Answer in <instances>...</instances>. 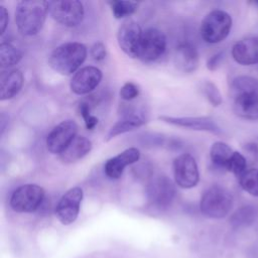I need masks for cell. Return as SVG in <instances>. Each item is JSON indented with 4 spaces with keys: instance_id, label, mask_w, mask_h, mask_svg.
<instances>
[{
    "instance_id": "6da1fadb",
    "label": "cell",
    "mask_w": 258,
    "mask_h": 258,
    "mask_svg": "<svg viewBox=\"0 0 258 258\" xmlns=\"http://www.w3.org/2000/svg\"><path fill=\"white\" fill-rule=\"evenodd\" d=\"M230 95L233 110L242 119L258 120V79L250 76H238L232 80Z\"/></svg>"
},
{
    "instance_id": "7a4b0ae2",
    "label": "cell",
    "mask_w": 258,
    "mask_h": 258,
    "mask_svg": "<svg viewBox=\"0 0 258 258\" xmlns=\"http://www.w3.org/2000/svg\"><path fill=\"white\" fill-rule=\"evenodd\" d=\"M48 13V1L22 0L17 3L15 23L24 36L37 34L43 27Z\"/></svg>"
},
{
    "instance_id": "3957f363",
    "label": "cell",
    "mask_w": 258,
    "mask_h": 258,
    "mask_svg": "<svg viewBox=\"0 0 258 258\" xmlns=\"http://www.w3.org/2000/svg\"><path fill=\"white\" fill-rule=\"evenodd\" d=\"M88 55L87 46L81 42H66L55 47L49 55V67L59 75L77 73Z\"/></svg>"
},
{
    "instance_id": "277c9868",
    "label": "cell",
    "mask_w": 258,
    "mask_h": 258,
    "mask_svg": "<svg viewBox=\"0 0 258 258\" xmlns=\"http://www.w3.org/2000/svg\"><path fill=\"white\" fill-rule=\"evenodd\" d=\"M234 199L229 189L226 187L214 184L208 187L200 202V209L204 216L211 219L225 218L233 207Z\"/></svg>"
},
{
    "instance_id": "5b68a950",
    "label": "cell",
    "mask_w": 258,
    "mask_h": 258,
    "mask_svg": "<svg viewBox=\"0 0 258 258\" xmlns=\"http://www.w3.org/2000/svg\"><path fill=\"white\" fill-rule=\"evenodd\" d=\"M232 28L231 15L221 9L209 12L203 19L200 27L202 38L211 44L223 41L230 33Z\"/></svg>"
},
{
    "instance_id": "8992f818",
    "label": "cell",
    "mask_w": 258,
    "mask_h": 258,
    "mask_svg": "<svg viewBox=\"0 0 258 258\" xmlns=\"http://www.w3.org/2000/svg\"><path fill=\"white\" fill-rule=\"evenodd\" d=\"M44 189L34 183H26L17 187L10 197V207L17 213H32L37 211L44 200Z\"/></svg>"
},
{
    "instance_id": "52a82bcc",
    "label": "cell",
    "mask_w": 258,
    "mask_h": 258,
    "mask_svg": "<svg viewBox=\"0 0 258 258\" xmlns=\"http://www.w3.org/2000/svg\"><path fill=\"white\" fill-rule=\"evenodd\" d=\"M48 13L57 23L67 27H75L83 21L85 9L79 0L48 1Z\"/></svg>"
},
{
    "instance_id": "ba28073f",
    "label": "cell",
    "mask_w": 258,
    "mask_h": 258,
    "mask_svg": "<svg viewBox=\"0 0 258 258\" xmlns=\"http://www.w3.org/2000/svg\"><path fill=\"white\" fill-rule=\"evenodd\" d=\"M174 196V184L166 175H155L149 181L147 186L148 201L156 209H167L171 205Z\"/></svg>"
},
{
    "instance_id": "9c48e42d",
    "label": "cell",
    "mask_w": 258,
    "mask_h": 258,
    "mask_svg": "<svg viewBox=\"0 0 258 258\" xmlns=\"http://www.w3.org/2000/svg\"><path fill=\"white\" fill-rule=\"evenodd\" d=\"M173 176L175 183L181 188L195 187L200 180V172L196 159L188 153H182L173 160Z\"/></svg>"
},
{
    "instance_id": "30bf717a",
    "label": "cell",
    "mask_w": 258,
    "mask_h": 258,
    "mask_svg": "<svg viewBox=\"0 0 258 258\" xmlns=\"http://www.w3.org/2000/svg\"><path fill=\"white\" fill-rule=\"evenodd\" d=\"M84 192L80 186H75L67 190L55 206V216L62 225L73 224L80 213L81 203Z\"/></svg>"
},
{
    "instance_id": "8fae6325",
    "label": "cell",
    "mask_w": 258,
    "mask_h": 258,
    "mask_svg": "<svg viewBox=\"0 0 258 258\" xmlns=\"http://www.w3.org/2000/svg\"><path fill=\"white\" fill-rule=\"evenodd\" d=\"M166 49L164 33L153 27L146 28L142 33L138 57L144 61H154L163 55Z\"/></svg>"
},
{
    "instance_id": "7c38bea8",
    "label": "cell",
    "mask_w": 258,
    "mask_h": 258,
    "mask_svg": "<svg viewBox=\"0 0 258 258\" xmlns=\"http://www.w3.org/2000/svg\"><path fill=\"white\" fill-rule=\"evenodd\" d=\"M78 124L64 120L52 128L46 137V148L52 154H60L78 136Z\"/></svg>"
},
{
    "instance_id": "4fadbf2b",
    "label": "cell",
    "mask_w": 258,
    "mask_h": 258,
    "mask_svg": "<svg viewBox=\"0 0 258 258\" xmlns=\"http://www.w3.org/2000/svg\"><path fill=\"white\" fill-rule=\"evenodd\" d=\"M143 30L140 25L132 20H125L119 27L117 40L123 52L130 57H138L139 46L142 38Z\"/></svg>"
},
{
    "instance_id": "5bb4252c",
    "label": "cell",
    "mask_w": 258,
    "mask_h": 258,
    "mask_svg": "<svg viewBox=\"0 0 258 258\" xmlns=\"http://www.w3.org/2000/svg\"><path fill=\"white\" fill-rule=\"evenodd\" d=\"M159 120L177 127L187 128L190 130L197 131H206L216 135L222 134V129L217 124V122L208 116H199V117H173V116H159Z\"/></svg>"
},
{
    "instance_id": "9a60e30c",
    "label": "cell",
    "mask_w": 258,
    "mask_h": 258,
    "mask_svg": "<svg viewBox=\"0 0 258 258\" xmlns=\"http://www.w3.org/2000/svg\"><path fill=\"white\" fill-rule=\"evenodd\" d=\"M102 72L97 67L88 66L80 69L72 78L70 88L76 95H86L94 91L102 81Z\"/></svg>"
},
{
    "instance_id": "2e32d148",
    "label": "cell",
    "mask_w": 258,
    "mask_h": 258,
    "mask_svg": "<svg viewBox=\"0 0 258 258\" xmlns=\"http://www.w3.org/2000/svg\"><path fill=\"white\" fill-rule=\"evenodd\" d=\"M140 151L135 147H130L114 157L109 158L104 164V172L111 179H118L122 176L126 166L138 161Z\"/></svg>"
},
{
    "instance_id": "e0dca14e",
    "label": "cell",
    "mask_w": 258,
    "mask_h": 258,
    "mask_svg": "<svg viewBox=\"0 0 258 258\" xmlns=\"http://www.w3.org/2000/svg\"><path fill=\"white\" fill-rule=\"evenodd\" d=\"M231 53L239 64H258V37L248 36L240 39L233 45Z\"/></svg>"
},
{
    "instance_id": "ac0fdd59",
    "label": "cell",
    "mask_w": 258,
    "mask_h": 258,
    "mask_svg": "<svg viewBox=\"0 0 258 258\" xmlns=\"http://www.w3.org/2000/svg\"><path fill=\"white\" fill-rule=\"evenodd\" d=\"M146 123V118L137 111H128L122 115V117L110 128L105 140L109 141L112 138L124 134L126 132L135 130Z\"/></svg>"
},
{
    "instance_id": "d6986e66",
    "label": "cell",
    "mask_w": 258,
    "mask_h": 258,
    "mask_svg": "<svg viewBox=\"0 0 258 258\" xmlns=\"http://www.w3.org/2000/svg\"><path fill=\"white\" fill-rule=\"evenodd\" d=\"M174 64L180 72L192 73L199 66V52L190 42L180 43L174 52Z\"/></svg>"
},
{
    "instance_id": "ffe728a7",
    "label": "cell",
    "mask_w": 258,
    "mask_h": 258,
    "mask_svg": "<svg viewBox=\"0 0 258 258\" xmlns=\"http://www.w3.org/2000/svg\"><path fill=\"white\" fill-rule=\"evenodd\" d=\"M24 77L21 71L13 69L3 72L0 77V100L6 101L14 98L22 89Z\"/></svg>"
},
{
    "instance_id": "44dd1931",
    "label": "cell",
    "mask_w": 258,
    "mask_h": 258,
    "mask_svg": "<svg viewBox=\"0 0 258 258\" xmlns=\"http://www.w3.org/2000/svg\"><path fill=\"white\" fill-rule=\"evenodd\" d=\"M92 142L87 137L79 135L71 144L59 154V159L64 163H73L79 161L92 150Z\"/></svg>"
},
{
    "instance_id": "7402d4cb",
    "label": "cell",
    "mask_w": 258,
    "mask_h": 258,
    "mask_svg": "<svg viewBox=\"0 0 258 258\" xmlns=\"http://www.w3.org/2000/svg\"><path fill=\"white\" fill-rule=\"evenodd\" d=\"M234 153V150L225 142L217 141L213 143L210 150V158L212 163L221 169H226L228 163Z\"/></svg>"
},
{
    "instance_id": "603a6c76",
    "label": "cell",
    "mask_w": 258,
    "mask_h": 258,
    "mask_svg": "<svg viewBox=\"0 0 258 258\" xmlns=\"http://www.w3.org/2000/svg\"><path fill=\"white\" fill-rule=\"evenodd\" d=\"M258 216L257 209L253 206L247 205L238 209L230 219V223L234 228L248 227L252 225Z\"/></svg>"
},
{
    "instance_id": "cb8c5ba5",
    "label": "cell",
    "mask_w": 258,
    "mask_h": 258,
    "mask_svg": "<svg viewBox=\"0 0 258 258\" xmlns=\"http://www.w3.org/2000/svg\"><path fill=\"white\" fill-rule=\"evenodd\" d=\"M22 58V52L9 42L0 44V66L1 68H11L17 64Z\"/></svg>"
},
{
    "instance_id": "d4e9b609",
    "label": "cell",
    "mask_w": 258,
    "mask_h": 258,
    "mask_svg": "<svg viewBox=\"0 0 258 258\" xmlns=\"http://www.w3.org/2000/svg\"><path fill=\"white\" fill-rule=\"evenodd\" d=\"M238 181L243 190L253 197H258V168L247 169Z\"/></svg>"
},
{
    "instance_id": "484cf974",
    "label": "cell",
    "mask_w": 258,
    "mask_h": 258,
    "mask_svg": "<svg viewBox=\"0 0 258 258\" xmlns=\"http://www.w3.org/2000/svg\"><path fill=\"white\" fill-rule=\"evenodd\" d=\"M108 4L110 5L113 16L117 19H121V18L132 15L137 10V7H138V3L134 1L118 0V1H110L108 2Z\"/></svg>"
},
{
    "instance_id": "4316f807",
    "label": "cell",
    "mask_w": 258,
    "mask_h": 258,
    "mask_svg": "<svg viewBox=\"0 0 258 258\" xmlns=\"http://www.w3.org/2000/svg\"><path fill=\"white\" fill-rule=\"evenodd\" d=\"M92 108H93V103L91 102V97H90V100H89V98L86 100H82L78 106L79 113L82 116L85 126L88 130H93L99 122L98 118L95 117L94 115H92V113H91Z\"/></svg>"
},
{
    "instance_id": "83f0119b",
    "label": "cell",
    "mask_w": 258,
    "mask_h": 258,
    "mask_svg": "<svg viewBox=\"0 0 258 258\" xmlns=\"http://www.w3.org/2000/svg\"><path fill=\"white\" fill-rule=\"evenodd\" d=\"M247 169V161L245 156L238 151H234L228 163L227 170L232 172L237 178H239Z\"/></svg>"
},
{
    "instance_id": "f1b7e54d",
    "label": "cell",
    "mask_w": 258,
    "mask_h": 258,
    "mask_svg": "<svg viewBox=\"0 0 258 258\" xmlns=\"http://www.w3.org/2000/svg\"><path fill=\"white\" fill-rule=\"evenodd\" d=\"M204 93H205V96L207 97L208 101L214 107H218L222 104V102H223L222 95H221L218 87L214 83L207 81L204 84Z\"/></svg>"
},
{
    "instance_id": "f546056e",
    "label": "cell",
    "mask_w": 258,
    "mask_h": 258,
    "mask_svg": "<svg viewBox=\"0 0 258 258\" xmlns=\"http://www.w3.org/2000/svg\"><path fill=\"white\" fill-rule=\"evenodd\" d=\"M139 95V89L137 85L132 82L125 83L120 89V97L124 101H132Z\"/></svg>"
},
{
    "instance_id": "4dcf8cb0",
    "label": "cell",
    "mask_w": 258,
    "mask_h": 258,
    "mask_svg": "<svg viewBox=\"0 0 258 258\" xmlns=\"http://www.w3.org/2000/svg\"><path fill=\"white\" fill-rule=\"evenodd\" d=\"M90 54H91L92 58L96 61L103 60L107 55V49H106L105 44L101 41L95 42L90 49Z\"/></svg>"
},
{
    "instance_id": "1f68e13d",
    "label": "cell",
    "mask_w": 258,
    "mask_h": 258,
    "mask_svg": "<svg viewBox=\"0 0 258 258\" xmlns=\"http://www.w3.org/2000/svg\"><path fill=\"white\" fill-rule=\"evenodd\" d=\"M223 58H224V52H223V51H219V52L213 54V55L208 59V61H207V68H208V70H210V71H216V70L220 67V64H221V62H222V60H223Z\"/></svg>"
},
{
    "instance_id": "d6a6232c",
    "label": "cell",
    "mask_w": 258,
    "mask_h": 258,
    "mask_svg": "<svg viewBox=\"0 0 258 258\" xmlns=\"http://www.w3.org/2000/svg\"><path fill=\"white\" fill-rule=\"evenodd\" d=\"M9 21V14L4 6H0V33L3 34L7 28Z\"/></svg>"
},
{
    "instance_id": "836d02e7",
    "label": "cell",
    "mask_w": 258,
    "mask_h": 258,
    "mask_svg": "<svg viewBox=\"0 0 258 258\" xmlns=\"http://www.w3.org/2000/svg\"><path fill=\"white\" fill-rule=\"evenodd\" d=\"M255 3H256V4H258V1H257V2H255Z\"/></svg>"
}]
</instances>
